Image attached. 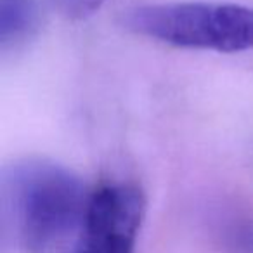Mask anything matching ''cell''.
<instances>
[{"instance_id":"277c9868","label":"cell","mask_w":253,"mask_h":253,"mask_svg":"<svg viewBox=\"0 0 253 253\" xmlns=\"http://www.w3.org/2000/svg\"><path fill=\"white\" fill-rule=\"evenodd\" d=\"M50 2L63 18L82 21L95 14L106 0H50Z\"/></svg>"},{"instance_id":"7a4b0ae2","label":"cell","mask_w":253,"mask_h":253,"mask_svg":"<svg viewBox=\"0 0 253 253\" xmlns=\"http://www.w3.org/2000/svg\"><path fill=\"white\" fill-rule=\"evenodd\" d=\"M123 26L167 45L215 52L253 50V7L227 2H162L123 12Z\"/></svg>"},{"instance_id":"3957f363","label":"cell","mask_w":253,"mask_h":253,"mask_svg":"<svg viewBox=\"0 0 253 253\" xmlns=\"http://www.w3.org/2000/svg\"><path fill=\"white\" fill-rule=\"evenodd\" d=\"M144 215L141 186L125 180L99 184L90 193L73 253H134Z\"/></svg>"},{"instance_id":"6da1fadb","label":"cell","mask_w":253,"mask_h":253,"mask_svg":"<svg viewBox=\"0 0 253 253\" xmlns=\"http://www.w3.org/2000/svg\"><path fill=\"white\" fill-rule=\"evenodd\" d=\"M92 189L68 167L26 158L4 170L2 203L21 245L43 252L80 234Z\"/></svg>"}]
</instances>
